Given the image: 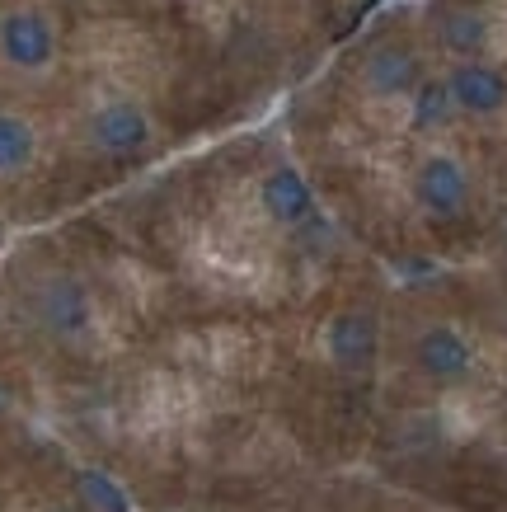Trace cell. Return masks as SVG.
<instances>
[{
	"mask_svg": "<svg viewBox=\"0 0 507 512\" xmlns=\"http://www.w3.org/2000/svg\"><path fill=\"white\" fill-rule=\"evenodd\" d=\"M24 311H29L38 334H47L52 343H71V348L94 339V329H99V301L66 268H52V273L33 278L29 296H24Z\"/></svg>",
	"mask_w": 507,
	"mask_h": 512,
	"instance_id": "cell-1",
	"label": "cell"
},
{
	"mask_svg": "<svg viewBox=\"0 0 507 512\" xmlns=\"http://www.w3.org/2000/svg\"><path fill=\"white\" fill-rule=\"evenodd\" d=\"M85 141H90L94 156L104 160H137L155 146V118L141 99H104L94 104L90 118H85Z\"/></svg>",
	"mask_w": 507,
	"mask_h": 512,
	"instance_id": "cell-2",
	"label": "cell"
},
{
	"mask_svg": "<svg viewBox=\"0 0 507 512\" xmlns=\"http://www.w3.org/2000/svg\"><path fill=\"white\" fill-rule=\"evenodd\" d=\"M62 38L43 5H10L0 15V62L19 76H43L57 66Z\"/></svg>",
	"mask_w": 507,
	"mask_h": 512,
	"instance_id": "cell-3",
	"label": "cell"
},
{
	"mask_svg": "<svg viewBox=\"0 0 507 512\" xmlns=\"http://www.w3.org/2000/svg\"><path fill=\"white\" fill-rule=\"evenodd\" d=\"M414 202L432 221H461L470 212V170L446 151L423 156L414 170Z\"/></svg>",
	"mask_w": 507,
	"mask_h": 512,
	"instance_id": "cell-4",
	"label": "cell"
},
{
	"mask_svg": "<svg viewBox=\"0 0 507 512\" xmlns=\"http://www.w3.org/2000/svg\"><path fill=\"white\" fill-rule=\"evenodd\" d=\"M357 80L371 99H409V94L423 85V66H418V52L409 43H371L362 66H357Z\"/></svg>",
	"mask_w": 507,
	"mask_h": 512,
	"instance_id": "cell-5",
	"label": "cell"
},
{
	"mask_svg": "<svg viewBox=\"0 0 507 512\" xmlns=\"http://www.w3.org/2000/svg\"><path fill=\"white\" fill-rule=\"evenodd\" d=\"M259 207L263 217L282 226V231H301L315 217V188L296 165H273L259 179Z\"/></svg>",
	"mask_w": 507,
	"mask_h": 512,
	"instance_id": "cell-6",
	"label": "cell"
},
{
	"mask_svg": "<svg viewBox=\"0 0 507 512\" xmlns=\"http://www.w3.org/2000/svg\"><path fill=\"white\" fill-rule=\"evenodd\" d=\"M446 90H451L456 113H470V118H493V113L507 109V76L493 62H479V57L451 66Z\"/></svg>",
	"mask_w": 507,
	"mask_h": 512,
	"instance_id": "cell-7",
	"label": "cell"
},
{
	"mask_svg": "<svg viewBox=\"0 0 507 512\" xmlns=\"http://www.w3.org/2000/svg\"><path fill=\"white\" fill-rule=\"evenodd\" d=\"M414 362L423 376L451 386V381H465L475 372V348L456 325H428L414 339Z\"/></svg>",
	"mask_w": 507,
	"mask_h": 512,
	"instance_id": "cell-8",
	"label": "cell"
},
{
	"mask_svg": "<svg viewBox=\"0 0 507 512\" xmlns=\"http://www.w3.org/2000/svg\"><path fill=\"white\" fill-rule=\"evenodd\" d=\"M376 348H381V329H376V315L367 311H338L324 325V353L343 372H367L376 362Z\"/></svg>",
	"mask_w": 507,
	"mask_h": 512,
	"instance_id": "cell-9",
	"label": "cell"
},
{
	"mask_svg": "<svg viewBox=\"0 0 507 512\" xmlns=\"http://www.w3.org/2000/svg\"><path fill=\"white\" fill-rule=\"evenodd\" d=\"M432 33H437L442 52H451L456 62H470V57H484V47H489V15L470 10V5H451L437 15Z\"/></svg>",
	"mask_w": 507,
	"mask_h": 512,
	"instance_id": "cell-10",
	"label": "cell"
},
{
	"mask_svg": "<svg viewBox=\"0 0 507 512\" xmlns=\"http://www.w3.org/2000/svg\"><path fill=\"white\" fill-rule=\"evenodd\" d=\"M38 160V132L24 113L0 109V179H19Z\"/></svg>",
	"mask_w": 507,
	"mask_h": 512,
	"instance_id": "cell-11",
	"label": "cell"
},
{
	"mask_svg": "<svg viewBox=\"0 0 507 512\" xmlns=\"http://www.w3.org/2000/svg\"><path fill=\"white\" fill-rule=\"evenodd\" d=\"M76 494H80V503H85L90 512H132L127 489L99 466H80L76 470Z\"/></svg>",
	"mask_w": 507,
	"mask_h": 512,
	"instance_id": "cell-12",
	"label": "cell"
},
{
	"mask_svg": "<svg viewBox=\"0 0 507 512\" xmlns=\"http://www.w3.org/2000/svg\"><path fill=\"white\" fill-rule=\"evenodd\" d=\"M409 104H414V123L418 127H442L456 104H451V90H446V80H423L414 94H409Z\"/></svg>",
	"mask_w": 507,
	"mask_h": 512,
	"instance_id": "cell-13",
	"label": "cell"
}]
</instances>
